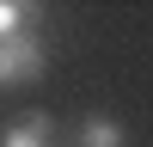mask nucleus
<instances>
[{
    "mask_svg": "<svg viewBox=\"0 0 153 147\" xmlns=\"http://www.w3.org/2000/svg\"><path fill=\"white\" fill-rule=\"evenodd\" d=\"M43 61H49V49H43V37H37V31L6 37V43H0V92H6V86L43 80Z\"/></svg>",
    "mask_w": 153,
    "mask_h": 147,
    "instance_id": "1",
    "label": "nucleus"
},
{
    "mask_svg": "<svg viewBox=\"0 0 153 147\" xmlns=\"http://www.w3.org/2000/svg\"><path fill=\"white\" fill-rule=\"evenodd\" d=\"M0 147H61V141H55V122H49L43 110H31V117H19L0 135Z\"/></svg>",
    "mask_w": 153,
    "mask_h": 147,
    "instance_id": "2",
    "label": "nucleus"
},
{
    "mask_svg": "<svg viewBox=\"0 0 153 147\" xmlns=\"http://www.w3.org/2000/svg\"><path fill=\"white\" fill-rule=\"evenodd\" d=\"M74 147H129V135H123V122H117V117L92 110V117H80V135H74Z\"/></svg>",
    "mask_w": 153,
    "mask_h": 147,
    "instance_id": "3",
    "label": "nucleus"
},
{
    "mask_svg": "<svg viewBox=\"0 0 153 147\" xmlns=\"http://www.w3.org/2000/svg\"><path fill=\"white\" fill-rule=\"evenodd\" d=\"M19 31H37V12L25 6V0H0V43L19 37Z\"/></svg>",
    "mask_w": 153,
    "mask_h": 147,
    "instance_id": "4",
    "label": "nucleus"
}]
</instances>
